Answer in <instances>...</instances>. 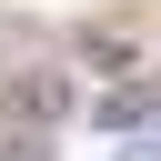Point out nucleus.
Listing matches in <instances>:
<instances>
[{
	"mask_svg": "<svg viewBox=\"0 0 161 161\" xmlns=\"http://www.w3.org/2000/svg\"><path fill=\"white\" fill-rule=\"evenodd\" d=\"M0 161H50V131H10L0 121Z\"/></svg>",
	"mask_w": 161,
	"mask_h": 161,
	"instance_id": "20e7f679",
	"label": "nucleus"
},
{
	"mask_svg": "<svg viewBox=\"0 0 161 161\" xmlns=\"http://www.w3.org/2000/svg\"><path fill=\"white\" fill-rule=\"evenodd\" d=\"M70 60H80V70H101V80H141V40H131V30H111V20L70 30Z\"/></svg>",
	"mask_w": 161,
	"mask_h": 161,
	"instance_id": "f03ea898",
	"label": "nucleus"
},
{
	"mask_svg": "<svg viewBox=\"0 0 161 161\" xmlns=\"http://www.w3.org/2000/svg\"><path fill=\"white\" fill-rule=\"evenodd\" d=\"M70 101H80V91H70L60 60H10V70H0V121H10V131H60Z\"/></svg>",
	"mask_w": 161,
	"mask_h": 161,
	"instance_id": "f257e3e1",
	"label": "nucleus"
},
{
	"mask_svg": "<svg viewBox=\"0 0 161 161\" xmlns=\"http://www.w3.org/2000/svg\"><path fill=\"white\" fill-rule=\"evenodd\" d=\"M141 121H151V91H141V80H121V91L101 101V131H141Z\"/></svg>",
	"mask_w": 161,
	"mask_h": 161,
	"instance_id": "7ed1b4c3",
	"label": "nucleus"
}]
</instances>
